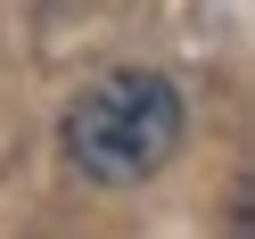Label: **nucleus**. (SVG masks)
<instances>
[{
  "mask_svg": "<svg viewBox=\"0 0 255 239\" xmlns=\"http://www.w3.org/2000/svg\"><path fill=\"white\" fill-rule=\"evenodd\" d=\"M181 132H189L181 91H173L165 74H148V66H116V74H99V83L74 91L58 140H66V165L83 173V182L132 190V182H156V173L173 165Z\"/></svg>",
  "mask_w": 255,
  "mask_h": 239,
  "instance_id": "nucleus-1",
  "label": "nucleus"
}]
</instances>
